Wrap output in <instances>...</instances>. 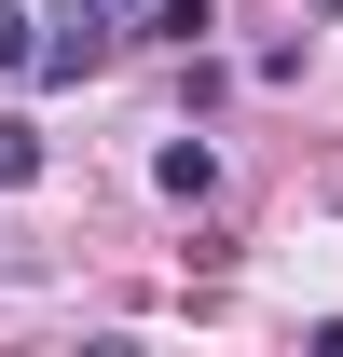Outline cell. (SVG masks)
<instances>
[{"instance_id":"cell-1","label":"cell","mask_w":343,"mask_h":357,"mask_svg":"<svg viewBox=\"0 0 343 357\" xmlns=\"http://www.w3.org/2000/svg\"><path fill=\"white\" fill-rule=\"evenodd\" d=\"M83 69H110V14H96V0L69 14V28H55L42 55H28V83H83Z\"/></svg>"},{"instance_id":"cell-2","label":"cell","mask_w":343,"mask_h":357,"mask_svg":"<svg viewBox=\"0 0 343 357\" xmlns=\"http://www.w3.org/2000/svg\"><path fill=\"white\" fill-rule=\"evenodd\" d=\"M151 192L206 206V192H220V151H206V137H165V151H151Z\"/></svg>"},{"instance_id":"cell-3","label":"cell","mask_w":343,"mask_h":357,"mask_svg":"<svg viewBox=\"0 0 343 357\" xmlns=\"http://www.w3.org/2000/svg\"><path fill=\"white\" fill-rule=\"evenodd\" d=\"M28 55H42V14H28V0H0V69H28Z\"/></svg>"},{"instance_id":"cell-4","label":"cell","mask_w":343,"mask_h":357,"mask_svg":"<svg viewBox=\"0 0 343 357\" xmlns=\"http://www.w3.org/2000/svg\"><path fill=\"white\" fill-rule=\"evenodd\" d=\"M28 178H42V137H28V124H0V192H28Z\"/></svg>"},{"instance_id":"cell-5","label":"cell","mask_w":343,"mask_h":357,"mask_svg":"<svg viewBox=\"0 0 343 357\" xmlns=\"http://www.w3.org/2000/svg\"><path fill=\"white\" fill-rule=\"evenodd\" d=\"M206 28H220V0H165V28H151V42H178V55H192Z\"/></svg>"},{"instance_id":"cell-6","label":"cell","mask_w":343,"mask_h":357,"mask_svg":"<svg viewBox=\"0 0 343 357\" xmlns=\"http://www.w3.org/2000/svg\"><path fill=\"white\" fill-rule=\"evenodd\" d=\"M96 14H110V28H165V0H96Z\"/></svg>"}]
</instances>
